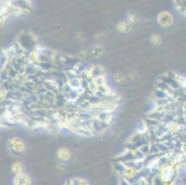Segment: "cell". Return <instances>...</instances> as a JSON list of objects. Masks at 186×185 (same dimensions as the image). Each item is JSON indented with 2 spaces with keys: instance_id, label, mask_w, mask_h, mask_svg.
<instances>
[{
  "instance_id": "obj_1",
  "label": "cell",
  "mask_w": 186,
  "mask_h": 185,
  "mask_svg": "<svg viewBox=\"0 0 186 185\" xmlns=\"http://www.w3.org/2000/svg\"><path fill=\"white\" fill-rule=\"evenodd\" d=\"M30 179L26 175H18L14 180V185H30Z\"/></svg>"
},
{
  "instance_id": "obj_2",
  "label": "cell",
  "mask_w": 186,
  "mask_h": 185,
  "mask_svg": "<svg viewBox=\"0 0 186 185\" xmlns=\"http://www.w3.org/2000/svg\"><path fill=\"white\" fill-rule=\"evenodd\" d=\"M66 185H88L85 181L81 180V179H72L70 181V182H68Z\"/></svg>"
}]
</instances>
